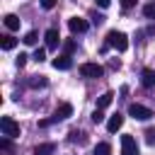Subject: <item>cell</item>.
I'll list each match as a JSON object with an SVG mask.
<instances>
[{"label":"cell","mask_w":155,"mask_h":155,"mask_svg":"<svg viewBox=\"0 0 155 155\" xmlns=\"http://www.w3.org/2000/svg\"><path fill=\"white\" fill-rule=\"evenodd\" d=\"M107 46H111V48H116V51H126V48H128V39H126L124 31L111 29V31L107 34Z\"/></svg>","instance_id":"1"},{"label":"cell","mask_w":155,"mask_h":155,"mask_svg":"<svg viewBox=\"0 0 155 155\" xmlns=\"http://www.w3.org/2000/svg\"><path fill=\"white\" fill-rule=\"evenodd\" d=\"M0 131H2V136H7V138H19V124H17L12 116H2V119H0Z\"/></svg>","instance_id":"2"},{"label":"cell","mask_w":155,"mask_h":155,"mask_svg":"<svg viewBox=\"0 0 155 155\" xmlns=\"http://www.w3.org/2000/svg\"><path fill=\"white\" fill-rule=\"evenodd\" d=\"M80 75L82 78H102L104 75V68L99 63H82L80 65Z\"/></svg>","instance_id":"3"},{"label":"cell","mask_w":155,"mask_h":155,"mask_svg":"<svg viewBox=\"0 0 155 155\" xmlns=\"http://www.w3.org/2000/svg\"><path fill=\"white\" fill-rule=\"evenodd\" d=\"M128 114L133 116V119H138V121H148L150 116H153V111L148 109V107H143V104H128Z\"/></svg>","instance_id":"4"},{"label":"cell","mask_w":155,"mask_h":155,"mask_svg":"<svg viewBox=\"0 0 155 155\" xmlns=\"http://www.w3.org/2000/svg\"><path fill=\"white\" fill-rule=\"evenodd\" d=\"M121 155H138V143L133 136H121Z\"/></svg>","instance_id":"5"},{"label":"cell","mask_w":155,"mask_h":155,"mask_svg":"<svg viewBox=\"0 0 155 155\" xmlns=\"http://www.w3.org/2000/svg\"><path fill=\"white\" fill-rule=\"evenodd\" d=\"M68 116H73V104H70V102H63V104L56 107V111H53V116H51L48 121H63V119H68Z\"/></svg>","instance_id":"6"},{"label":"cell","mask_w":155,"mask_h":155,"mask_svg":"<svg viewBox=\"0 0 155 155\" xmlns=\"http://www.w3.org/2000/svg\"><path fill=\"white\" fill-rule=\"evenodd\" d=\"M68 29H70L73 34H85V31H87V19H82V17H70V19H68Z\"/></svg>","instance_id":"7"},{"label":"cell","mask_w":155,"mask_h":155,"mask_svg":"<svg viewBox=\"0 0 155 155\" xmlns=\"http://www.w3.org/2000/svg\"><path fill=\"white\" fill-rule=\"evenodd\" d=\"M51 63H53V68H56V70H70V68H73V61H70V56H68V53L56 56Z\"/></svg>","instance_id":"8"},{"label":"cell","mask_w":155,"mask_h":155,"mask_svg":"<svg viewBox=\"0 0 155 155\" xmlns=\"http://www.w3.org/2000/svg\"><path fill=\"white\" fill-rule=\"evenodd\" d=\"M44 39H46V48H56V46L61 44V34H58V29H48V31L44 34Z\"/></svg>","instance_id":"9"},{"label":"cell","mask_w":155,"mask_h":155,"mask_svg":"<svg viewBox=\"0 0 155 155\" xmlns=\"http://www.w3.org/2000/svg\"><path fill=\"white\" fill-rule=\"evenodd\" d=\"M121 126H124V116H121L119 111H116L114 116H109V121H107V131H109V133H116Z\"/></svg>","instance_id":"10"},{"label":"cell","mask_w":155,"mask_h":155,"mask_svg":"<svg viewBox=\"0 0 155 155\" xmlns=\"http://www.w3.org/2000/svg\"><path fill=\"white\" fill-rule=\"evenodd\" d=\"M140 82H143V87H155V70L145 68L140 73Z\"/></svg>","instance_id":"11"},{"label":"cell","mask_w":155,"mask_h":155,"mask_svg":"<svg viewBox=\"0 0 155 155\" xmlns=\"http://www.w3.org/2000/svg\"><path fill=\"white\" fill-rule=\"evenodd\" d=\"M0 46H2L5 51H12V48L17 46V39H15L12 34H5V36H0Z\"/></svg>","instance_id":"12"},{"label":"cell","mask_w":155,"mask_h":155,"mask_svg":"<svg viewBox=\"0 0 155 155\" xmlns=\"http://www.w3.org/2000/svg\"><path fill=\"white\" fill-rule=\"evenodd\" d=\"M5 27H7L10 31H17V29H19V17H17V15H5Z\"/></svg>","instance_id":"13"},{"label":"cell","mask_w":155,"mask_h":155,"mask_svg":"<svg viewBox=\"0 0 155 155\" xmlns=\"http://www.w3.org/2000/svg\"><path fill=\"white\" fill-rule=\"evenodd\" d=\"M111 99H114V94H111V92H104V94L97 99V107H99V109H107V107L111 104Z\"/></svg>","instance_id":"14"},{"label":"cell","mask_w":155,"mask_h":155,"mask_svg":"<svg viewBox=\"0 0 155 155\" xmlns=\"http://www.w3.org/2000/svg\"><path fill=\"white\" fill-rule=\"evenodd\" d=\"M53 150H56V145H53V143H44V145H39V148L34 150V155H51Z\"/></svg>","instance_id":"15"},{"label":"cell","mask_w":155,"mask_h":155,"mask_svg":"<svg viewBox=\"0 0 155 155\" xmlns=\"http://www.w3.org/2000/svg\"><path fill=\"white\" fill-rule=\"evenodd\" d=\"M94 155H111V145L109 143H97L94 145Z\"/></svg>","instance_id":"16"},{"label":"cell","mask_w":155,"mask_h":155,"mask_svg":"<svg viewBox=\"0 0 155 155\" xmlns=\"http://www.w3.org/2000/svg\"><path fill=\"white\" fill-rule=\"evenodd\" d=\"M36 39H39V34H36V31H27L22 41H24L27 46H34V44H36Z\"/></svg>","instance_id":"17"},{"label":"cell","mask_w":155,"mask_h":155,"mask_svg":"<svg viewBox=\"0 0 155 155\" xmlns=\"http://www.w3.org/2000/svg\"><path fill=\"white\" fill-rule=\"evenodd\" d=\"M29 85H31V87H44V85H46V78H44V75H36V78L29 80Z\"/></svg>","instance_id":"18"},{"label":"cell","mask_w":155,"mask_h":155,"mask_svg":"<svg viewBox=\"0 0 155 155\" xmlns=\"http://www.w3.org/2000/svg\"><path fill=\"white\" fill-rule=\"evenodd\" d=\"M92 121H94V124H102V121H104V111H102L99 107L92 111Z\"/></svg>","instance_id":"19"},{"label":"cell","mask_w":155,"mask_h":155,"mask_svg":"<svg viewBox=\"0 0 155 155\" xmlns=\"http://www.w3.org/2000/svg\"><path fill=\"white\" fill-rule=\"evenodd\" d=\"M70 143H85V136L80 131H70Z\"/></svg>","instance_id":"20"},{"label":"cell","mask_w":155,"mask_h":155,"mask_svg":"<svg viewBox=\"0 0 155 155\" xmlns=\"http://www.w3.org/2000/svg\"><path fill=\"white\" fill-rule=\"evenodd\" d=\"M143 15H145V17H150V19H153V17H155V2H148V5H145V7H143Z\"/></svg>","instance_id":"21"},{"label":"cell","mask_w":155,"mask_h":155,"mask_svg":"<svg viewBox=\"0 0 155 155\" xmlns=\"http://www.w3.org/2000/svg\"><path fill=\"white\" fill-rule=\"evenodd\" d=\"M145 140H148V145H155V128L145 131Z\"/></svg>","instance_id":"22"},{"label":"cell","mask_w":155,"mask_h":155,"mask_svg":"<svg viewBox=\"0 0 155 155\" xmlns=\"http://www.w3.org/2000/svg\"><path fill=\"white\" fill-rule=\"evenodd\" d=\"M63 48H65V53H68V56H70V53H73V51H75V41H73V39H68V41H65V44H63Z\"/></svg>","instance_id":"23"},{"label":"cell","mask_w":155,"mask_h":155,"mask_svg":"<svg viewBox=\"0 0 155 155\" xmlns=\"http://www.w3.org/2000/svg\"><path fill=\"white\" fill-rule=\"evenodd\" d=\"M44 58H46V48H36V51H34V61H39V63H41Z\"/></svg>","instance_id":"24"},{"label":"cell","mask_w":155,"mask_h":155,"mask_svg":"<svg viewBox=\"0 0 155 155\" xmlns=\"http://www.w3.org/2000/svg\"><path fill=\"white\" fill-rule=\"evenodd\" d=\"M56 2H58V0H41V7H44V10H53Z\"/></svg>","instance_id":"25"},{"label":"cell","mask_w":155,"mask_h":155,"mask_svg":"<svg viewBox=\"0 0 155 155\" xmlns=\"http://www.w3.org/2000/svg\"><path fill=\"white\" fill-rule=\"evenodd\" d=\"M27 58H29L27 53H19V56H17V65H19V68H24V65H27Z\"/></svg>","instance_id":"26"},{"label":"cell","mask_w":155,"mask_h":155,"mask_svg":"<svg viewBox=\"0 0 155 155\" xmlns=\"http://www.w3.org/2000/svg\"><path fill=\"white\" fill-rule=\"evenodd\" d=\"M119 2H121V7H124V10H131V7L136 5V0H119Z\"/></svg>","instance_id":"27"},{"label":"cell","mask_w":155,"mask_h":155,"mask_svg":"<svg viewBox=\"0 0 155 155\" xmlns=\"http://www.w3.org/2000/svg\"><path fill=\"white\" fill-rule=\"evenodd\" d=\"M0 148H2V150H12V143H10V138L0 140Z\"/></svg>","instance_id":"28"},{"label":"cell","mask_w":155,"mask_h":155,"mask_svg":"<svg viewBox=\"0 0 155 155\" xmlns=\"http://www.w3.org/2000/svg\"><path fill=\"white\" fill-rule=\"evenodd\" d=\"M109 2H111V0H97V5H99V7H109Z\"/></svg>","instance_id":"29"}]
</instances>
